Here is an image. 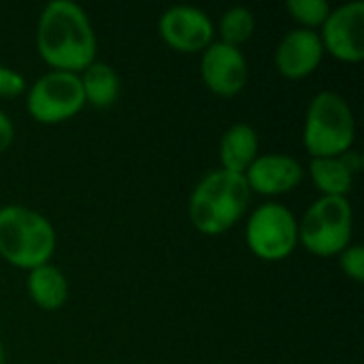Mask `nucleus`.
<instances>
[{
  "label": "nucleus",
  "mask_w": 364,
  "mask_h": 364,
  "mask_svg": "<svg viewBox=\"0 0 364 364\" xmlns=\"http://www.w3.org/2000/svg\"><path fill=\"white\" fill-rule=\"evenodd\" d=\"M36 49L53 70L81 73L96 60V34L83 6L51 0L36 23Z\"/></svg>",
  "instance_id": "obj_1"
},
{
  "label": "nucleus",
  "mask_w": 364,
  "mask_h": 364,
  "mask_svg": "<svg viewBox=\"0 0 364 364\" xmlns=\"http://www.w3.org/2000/svg\"><path fill=\"white\" fill-rule=\"evenodd\" d=\"M252 190L243 175L224 168L207 173L190 194L188 215L203 235H222L245 213Z\"/></svg>",
  "instance_id": "obj_2"
},
{
  "label": "nucleus",
  "mask_w": 364,
  "mask_h": 364,
  "mask_svg": "<svg viewBox=\"0 0 364 364\" xmlns=\"http://www.w3.org/2000/svg\"><path fill=\"white\" fill-rule=\"evenodd\" d=\"M55 241L53 224L38 211L23 205L0 207V256L9 264L26 271L47 264Z\"/></svg>",
  "instance_id": "obj_3"
},
{
  "label": "nucleus",
  "mask_w": 364,
  "mask_h": 364,
  "mask_svg": "<svg viewBox=\"0 0 364 364\" xmlns=\"http://www.w3.org/2000/svg\"><path fill=\"white\" fill-rule=\"evenodd\" d=\"M356 122L348 100L331 90L316 94L307 107L303 145L311 158H335L352 149Z\"/></svg>",
  "instance_id": "obj_4"
},
{
  "label": "nucleus",
  "mask_w": 364,
  "mask_h": 364,
  "mask_svg": "<svg viewBox=\"0 0 364 364\" xmlns=\"http://www.w3.org/2000/svg\"><path fill=\"white\" fill-rule=\"evenodd\" d=\"M354 211L348 198L320 196L299 222V243L320 258L339 256L352 245Z\"/></svg>",
  "instance_id": "obj_5"
},
{
  "label": "nucleus",
  "mask_w": 364,
  "mask_h": 364,
  "mask_svg": "<svg viewBox=\"0 0 364 364\" xmlns=\"http://www.w3.org/2000/svg\"><path fill=\"white\" fill-rule=\"evenodd\" d=\"M245 241L260 260H284L299 245V222L288 207L273 200L264 203L252 211L245 226Z\"/></svg>",
  "instance_id": "obj_6"
},
{
  "label": "nucleus",
  "mask_w": 364,
  "mask_h": 364,
  "mask_svg": "<svg viewBox=\"0 0 364 364\" xmlns=\"http://www.w3.org/2000/svg\"><path fill=\"white\" fill-rule=\"evenodd\" d=\"M26 107L41 124H60L75 117L85 107L79 75L66 70L45 73L28 87Z\"/></svg>",
  "instance_id": "obj_7"
},
{
  "label": "nucleus",
  "mask_w": 364,
  "mask_h": 364,
  "mask_svg": "<svg viewBox=\"0 0 364 364\" xmlns=\"http://www.w3.org/2000/svg\"><path fill=\"white\" fill-rule=\"evenodd\" d=\"M158 32L162 41L181 53L205 51L213 43V21L211 17L192 4L168 6L158 21Z\"/></svg>",
  "instance_id": "obj_8"
},
{
  "label": "nucleus",
  "mask_w": 364,
  "mask_h": 364,
  "mask_svg": "<svg viewBox=\"0 0 364 364\" xmlns=\"http://www.w3.org/2000/svg\"><path fill=\"white\" fill-rule=\"evenodd\" d=\"M322 45L341 62H360L364 58V2L354 0L331 9L322 23Z\"/></svg>",
  "instance_id": "obj_9"
},
{
  "label": "nucleus",
  "mask_w": 364,
  "mask_h": 364,
  "mask_svg": "<svg viewBox=\"0 0 364 364\" xmlns=\"http://www.w3.org/2000/svg\"><path fill=\"white\" fill-rule=\"evenodd\" d=\"M200 77L218 96H237L247 83V60L239 47L213 41L200 58Z\"/></svg>",
  "instance_id": "obj_10"
},
{
  "label": "nucleus",
  "mask_w": 364,
  "mask_h": 364,
  "mask_svg": "<svg viewBox=\"0 0 364 364\" xmlns=\"http://www.w3.org/2000/svg\"><path fill=\"white\" fill-rule=\"evenodd\" d=\"M324 58V45L316 30L294 28L286 32L275 49V68L286 79L311 75Z\"/></svg>",
  "instance_id": "obj_11"
},
{
  "label": "nucleus",
  "mask_w": 364,
  "mask_h": 364,
  "mask_svg": "<svg viewBox=\"0 0 364 364\" xmlns=\"http://www.w3.org/2000/svg\"><path fill=\"white\" fill-rule=\"evenodd\" d=\"M303 164L288 154H262L245 171V181L252 192L277 196L294 190L303 181Z\"/></svg>",
  "instance_id": "obj_12"
},
{
  "label": "nucleus",
  "mask_w": 364,
  "mask_h": 364,
  "mask_svg": "<svg viewBox=\"0 0 364 364\" xmlns=\"http://www.w3.org/2000/svg\"><path fill=\"white\" fill-rule=\"evenodd\" d=\"M363 158L358 151L348 149L341 156L335 158H311L309 175L316 183V188L322 192V196H341L348 198L354 175L360 171Z\"/></svg>",
  "instance_id": "obj_13"
},
{
  "label": "nucleus",
  "mask_w": 364,
  "mask_h": 364,
  "mask_svg": "<svg viewBox=\"0 0 364 364\" xmlns=\"http://www.w3.org/2000/svg\"><path fill=\"white\" fill-rule=\"evenodd\" d=\"M260 156V139L254 126L245 122L232 124L220 141L222 168L235 175H245L252 162Z\"/></svg>",
  "instance_id": "obj_14"
},
{
  "label": "nucleus",
  "mask_w": 364,
  "mask_h": 364,
  "mask_svg": "<svg viewBox=\"0 0 364 364\" xmlns=\"http://www.w3.org/2000/svg\"><path fill=\"white\" fill-rule=\"evenodd\" d=\"M28 292L36 307L55 311L68 299V282L58 267L47 262L28 271Z\"/></svg>",
  "instance_id": "obj_15"
},
{
  "label": "nucleus",
  "mask_w": 364,
  "mask_h": 364,
  "mask_svg": "<svg viewBox=\"0 0 364 364\" xmlns=\"http://www.w3.org/2000/svg\"><path fill=\"white\" fill-rule=\"evenodd\" d=\"M79 79L85 96V105H92L96 109H109L117 102L122 81L111 64L94 60L87 68L81 70Z\"/></svg>",
  "instance_id": "obj_16"
},
{
  "label": "nucleus",
  "mask_w": 364,
  "mask_h": 364,
  "mask_svg": "<svg viewBox=\"0 0 364 364\" xmlns=\"http://www.w3.org/2000/svg\"><path fill=\"white\" fill-rule=\"evenodd\" d=\"M256 30V17L247 6H230L220 17V36L222 43L239 47L252 38Z\"/></svg>",
  "instance_id": "obj_17"
},
{
  "label": "nucleus",
  "mask_w": 364,
  "mask_h": 364,
  "mask_svg": "<svg viewBox=\"0 0 364 364\" xmlns=\"http://www.w3.org/2000/svg\"><path fill=\"white\" fill-rule=\"evenodd\" d=\"M288 13L303 23V28H318L326 21L331 13V4L326 0H288L286 2Z\"/></svg>",
  "instance_id": "obj_18"
},
{
  "label": "nucleus",
  "mask_w": 364,
  "mask_h": 364,
  "mask_svg": "<svg viewBox=\"0 0 364 364\" xmlns=\"http://www.w3.org/2000/svg\"><path fill=\"white\" fill-rule=\"evenodd\" d=\"M339 267L341 271L354 279V282H364V250L363 245H348L339 254Z\"/></svg>",
  "instance_id": "obj_19"
},
{
  "label": "nucleus",
  "mask_w": 364,
  "mask_h": 364,
  "mask_svg": "<svg viewBox=\"0 0 364 364\" xmlns=\"http://www.w3.org/2000/svg\"><path fill=\"white\" fill-rule=\"evenodd\" d=\"M26 90V79L21 73L0 64V96H6V98H13V96H19L23 94Z\"/></svg>",
  "instance_id": "obj_20"
},
{
  "label": "nucleus",
  "mask_w": 364,
  "mask_h": 364,
  "mask_svg": "<svg viewBox=\"0 0 364 364\" xmlns=\"http://www.w3.org/2000/svg\"><path fill=\"white\" fill-rule=\"evenodd\" d=\"M13 139H15V126L11 117L4 111H0V154L13 143Z\"/></svg>",
  "instance_id": "obj_21"
},
{
  "label": "nucleus",
  "mask_w": 364,
  "mask_h": 364,
  "mask_svg": "<svg viewBox=\"0 0 364 364\" xmlns=\"http://www.w3.org/2000/svg\"><path fill=\"white\" fill-rule=\"evenodd\" d=\"M0 364H6V358H4V350H2V343H0Z\"/></svg>",
  "instance_id": "obj_22"
}]
</instances>
